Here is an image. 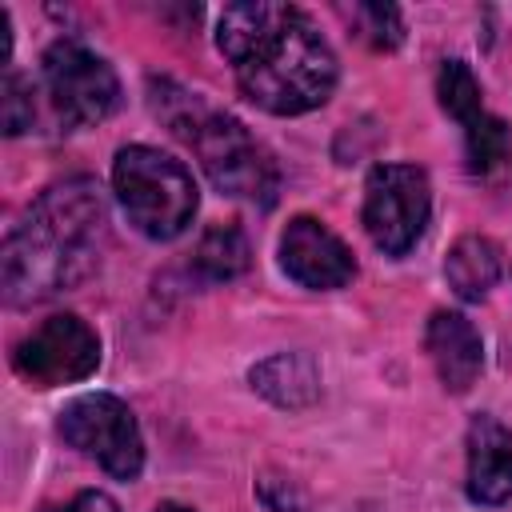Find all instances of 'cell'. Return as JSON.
Wrapping results in <instances>:
<instances>
[{
	"label": "cell",
	"instance_id": "obj_14",
	"mask_svg": "<svg viewBox=\"0 0 512 512\" xmlns=\"http://www.w3.org/2000/svg\"><path fill=\"white\" fill-rule=\"evenodd\" d=\"M248 260L252 248L236 224H212L196 244V268L208 280H236L240 272H248Z\"/></svg>",
	"mask_w": 512,
	"mask_h": 512
},
{
	"label": "cell",
	"instance_id": "obj_16",
	"mask_svg": "<svg viewBox=\"0 0 512 512\" xmlns=\"http://www.w3.org/2000/svg\"><path fill=\"white\" fill-rule=\"evenodd\" d=\"M436 96H440V108L460 120V128L472 124V120L484 112L480 84H476V76L468 72L464 60H444V68H440V76H436Z\"/></svg>",
	"mask_w": 512,
	"mask_h": 512
},
{
	"label": "cell",
	"instance_id": "obj_17",
	"mask_svg": "<svg viewBox=\"0 0 512 512\" xmlns=\"http://www.w3.org/2000/svg\"><path fill=\"white\" fill-rule=\"evenodd\" d=\"M352 16L360 24V36L372 48H396L404 40V20H400V12L392 4H356Z\"/></svg>",
	"mask_w": 512,
	"mask_h": 512
},
{
	"label": "cell",
	"instance_id": "obj_11",
	"mask_svg": "<svg viewBox=\"0 0 512 512\" xmlns=\"http://www.w3.org/2000/svg\"><path fill=\"white\" fill-rule=\"evenodd\" d=\"M468 496L476 504L512 500V432L492 416L468 424Z\"/></svg>",
	"mask_w": 512,
	"mask_h": 512
},
{
	"label": "cell",
	"instance_id": "obj_12",
	"mask_svg": "<svg viewBox=\"0 0 512 512\" xmlns=\"http://www.w3.org/2000/svg\"><path fill=\"white\" fill-rule=\"evenodd\" d=\"M248 380H252V388L260 396H268L280 408H304V404H312L320 396L316 360L304 356V352H276V356L260 360L248 372Z\"/></svg>",
	"mask_w": 512,
	"mask_h": 512
},
{
	"label": "cell",
	"instance_id": "obj_15",
	"mask_svg": "<svg viewBox=\"0 0 512 512\" xmlns=\"http://www.w3.org/2000/svg\"><path fill=\"white\" fill-rule=\"evenodd\" d=\"M464 156H468V172L472 176H496L508 168L512 160V140H508V124L480 112L472 124H464Z\"/></svg>",
	"mask_w": 512,
	"mask_h": 512
},
{
	"label": "cell",
	"instance_id": "obj_13",
	"mask_svg": "<svg viewBox=\"0 0 512 512\" xmlns=\"http://www.w3.org/2000/svg\"><path fill=\"white\" fill-rule=\"evenodd\" d=\"M444 280L460 300H484L500 280V248L488 236H460L448 248Z\"/></svg>",
	"mask_w": 512,
	"mask_h": 512
},
{
	"label": "cell",
	"instance_id": "obj_4",
	"mask_svg": "<svg viewBox=\"0 0 512 512\" xmlns=\"http://www.w3.org/2000/svg\"><path fill=\"white\" fill-rule=\"evenodd\" d=\"M60 436L84 456H92L116 480H132L144 468V440L132 408L120 396L108 392L76 396L60 412Z\"/></svg>",
	"mask_w": 512,
	"mask_h": 512
},
{
	"label": "cell",
	"instance_id": "obj_1",
	"mask_svg": "<svg viewBox=\"0 0 512 512\" xmlns=\"http://www.w3.org/2000/svg\"><path fill=\"white\" fill-rule=\"evenodd\" d=\"M216 48L232 60L240 92L272 116H300L336 88L328 40L292 4H228L216 24Z\"/></svg>",
	"mask_w": 512,
	"mask_h": 512
},
{
	"label": "cell",
	"instance_id": "obj_3",
	"mask_svg": "<svg viewBox=\"0 0 512 512\" xmlns=\"http://www.w3.org/2000/svg\"><path fill=\"white\" fill-rule=\"evenodd\" d=\"M112 188L128 224L152 240L180 236L196 216L192 172L160 148H148V144L120 148L112 164Z\"/></svg>",
	"mask_w": 512,
	"mask_h": 512
},
{
	"label": "cell",
	"instance_id": "obj_5",
	"mask_svg": "<svg viewBox=\"0 0 512 512\" xmlns=\"http://www.w3.org/2000/svg\"><path fill=\"white\" fill-rule=\"evenodd\" d=\"M40 72H44L48 104H52L56 120H64L68 128L100 124L116 108L120 84H116L112 64L76 40H56L44 52Z\"/></svg>",
	"mask_w": 512,
	"mask_h": 512
},
{
	"label": "cell",
	"instance_id": "obj_10",
	"mask_svg": "<svg viewBox=\"0 0 512 512\" xmlns=\"http://www.w3.org/2000/svg\"><path fill=\"white\" fill-rule=\"evenodd\" d=\"M424 348L448 392H468L476 384L484 368V344L472 320H464L460 312H432L424 328Z\"/></svg>",
	"mask_w": 512,
	"mask_h": 512
},
{
	"label": "cell",
	"instance_id": "obj_21",
	"mask_svg": "<svg viewBox=\"0 0 512 512\" xmlns=\"http://www.w3.org/2000/svg\"><path fill=\"white\" fill-rule=\"evenodd\" d=\"M156 512H192V508H184V504H160Z\"/></svg>",
	"mask_w": 512,
	"mask_h": 512
},
{
	"label": "cell",
	"instance_id": "obj_18",
	"mask_svg": "<svg viewBox=\"0 0 512 512\" xmlns=\"http://www.w3.org/2000/svg\"><path fill=\"white\" fill-rule=\"evenodd\" d=\"M4 132L8 136H20V132H28L32 128V120H36V104H32V88L16 76V72H8L4 76Z\"/></svg>",
	"mask_w": 512,
	"mask_h": 512
},
{
	"label": "cell",
	"instance_id": "obj_2",
	"mask_svg": "<svg viewBox=\"0 0 512 512\" xmlns=\"http://www.w3.org/2000/svg\"><path fill=\"white\" fill-rule=\"evenodd\" d=\"M104 232L100 188L84 176L52 184L4 240V296L8 304H32L80 284L96 260Z\"/></svg>",
	"mask_w": 512,
	"mask_h": 512
},
{
	"label": "cell",
	"instance_id": "obj_6",
	"mask_svg": "<svg viewBox=\"0 0 512 512\" xmlns=\"http://www.w3.org/2000/svg\"><path fill=\"white\" fill-rule=\"evenodd\" d=\"M428 176L416 164H376L364 184V232L384 256H404L428 224Z\"/></svg>",
	"mask_w": 512,
	"mask_h": 512
},
{
	"label": "cell",
	"instance_id": "obj_20",
	"mask_svg": "<svg viewBox=\"0 0 512 512\" xmlns=\"http://www.w3.org/2000/svg\"><path fill=\"white\" fill-rule=\"evenodd\" d=\"M0 52H4V60H8V52H12V20H8L4 8H0Z\"/></svg>",
	"mask_w": 512,
	"mask_h": 512
},
{
	"label": "cell",
	"instance_id": "obj_8",
	"mask_svg": "<svg viewBox=\"0 0 512 512\" xmlns=\"http://www.w3.org/2000/svg\"><path fill=\"white\" fill-rule=\"evenodd\" d=\"M12 364L36 388L76 384V380H84V376L96 372V364H100V340H96V332L80 316L56 312V316L40 320L16 344Z\"/></svg>",
	"mask_w": 512,
	"mask_h": 512
},
{
	"label": "cell",
	"instance_id": "obj_19",
	"mask_svg": "<svg viewBox=\"0 0 512 512\" xmlns=\"http://www.w3.org/2000/svg\"><path fill=\"white\" fill-rule=\"evenodd\" d=\"M44 512H120V508H116V500H112L108 492L84 488V492H76L68 504H52V508H44Z\"/></svg>",
	"mask_w": 512,
	"mask_h": 512
},
{
	"label": "cell",
	"instance_id": "obj_7",
	"mask_svg": "<svg viewBox=\"0 0 512 512\" xmlns=\"http://www.w3.org/2000/svg\"><path fill=\"white\" fill-rule=\"evenodd\" d=\"M192 148L200 156L204 176L224 196L272 204V196H276V164L236 116H204L196 136H192Z\"/></svg>",
	"mask_w": 512,
	"mask_h": 512
},
{
	"label": "cell",
	"instance_id": "obj_9",
	"mask_svg": "<svg viewBox=\"0 0 512 512\" xmlns=\"http://www.w3.org/2000/svg\"><path fill=\"white\" fill-rule=\"evenodd\" d=\"M280 268L304 288H344L356 276L348 244L316 216H296L280 232Z\"/></svg>",
	"mask_w": 512,
	"mask_h": 512
}]
</instances>
